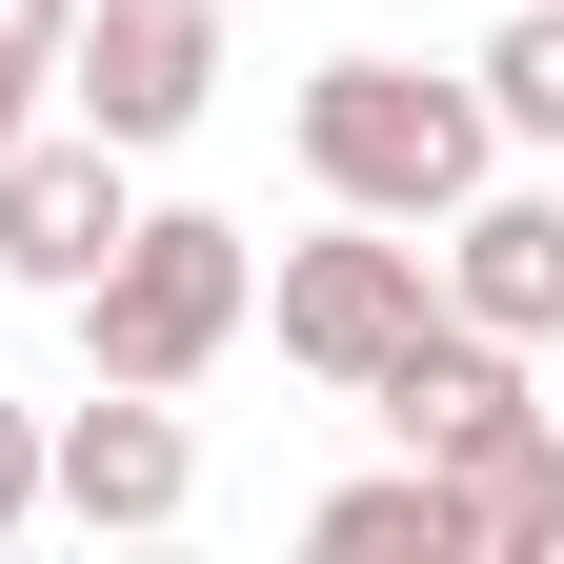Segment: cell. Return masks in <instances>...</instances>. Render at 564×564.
Returning <instances> with one entry per match:
<instances>
[{
  "label": "cell",
  "mask_w": 564,
  "mask_h": 564,
  "mask_svg": "<svg viewBox=\"0 0 564 564\" xmlns=\"http://www.w3.org/2000/svg\"><path fill=\"white\" fill-rule=\"evenodd\" d=\"M303 544H323V564H464V484H444V464H364V484L303 505Z\"/></svg>",
  "instance_id": "cell-9"
},
{
  "label": "cell",
  "mask_w": 564,
  "mask_h": 564,
  "mask_svg": "<svg viewBox=\"0 0 564 564\" xmlns=\"http://www.w3.org/2000/svg\"><path fill=\"white\" fill-rule=\"evenodd\" d=\"M61 21H82V0H0V141L61 121Z\"/></svg>",
  "instance_id": "cell-11"
},
{
  "label": "cell",
  "mask_w": 564,
  "mask_h": 564,
  "mask_svg": "<svg viewBox=\"0 0 564 564\" xmlns=\"http://www.w3.org/2000/svg\"><path fill=\"white\" fill-rule=\"evenodd\" d=\"M423 303H444V282H423V223H364V202H343V242H282V262H262V343H282L303 383H343V403L403 364Z\"/></svg>",
  "instance_id": "cell-3"
},
{
  "label": "cell",
  "mask_w": 564,
  "mask_h": 564,
  "mask_svg": "<svg viewBox=\"0 0 564 564\" xmlns=\"http://www.w3.org/2000/svg\"><path fill=\"white\" fill-rule=\"evenodd\" d=\"M121 223H141V182H121V141H101V121H21V141H0V282L82 303Z\"/></svg>",
  "instance_id": "cell-7"
},
{
  "label": "cell",
  "mask_w": 564,
  "mask_h": 564,
  "mask_svg": "<svg viewBox=\"0 0 564 564\" xmlns=\"http://www.w3.org/2000/svg\"><path fill=\"white\" fill-rule=\"evenodd\" d=\"M41 505H61V524H101V544H162V524L202 505L182 383H101V403H61V423H41Z\"/></svg>",
  "instance_id": "cell-6"
},
{
  "label": "cell",
  "mask_w": 564,
  "mask_h": 564,
  "mask_svg": "<svg viewBox=\"0 0 564 564\" xmlns=\"http://www.w3.org/2000/svg\"><path fill=\"white\" fill-rule=\"evenodd\" d=\"M202 101H223V0H82L61 21V121H101L121 162H162Z\"/></svg>",
  "instance_id": "cell-5"
},
{
  "label": "cell",
  "mask_w": 564,
  "mask_h": 564,
  "mask_svg": "<svg viewBox=\"0 0 564 564\" xmlns=\"http://www.w3.org/2000/svg\"><path fill=\"white\" fill-rule=\"evenodd\" d=\"M242 303H262V242L202 223V202H141V223L101 242V282H82V364L101 383H202L242 343Z\"/></svg>",
  "instance_id": "cell-2"
},
{
  "label": "cell",
  "mask_w": 564,
  "mask_h": 564,
  "mask_svg": "<svg viewBox=\"0 0 564 564\" xmlns=\"http://www.w3.org/2000/svg\"><path fill=\"white\" fill-rule=\"evenodd\" d=\"M505 162V121H484V82H444V61H323L303 82V182L364 202V223H444V202Z\"/></svg>",
  "instance_id": "cell-1"
},
{
  "label": "cell",
  "mask_w": 564,
  "mask_h": 564,
  "mask_svg": "<svg viewBox=\"0 0 564 564\" xmlns=\"http://www.w3.org/2000/svg\"><path fill=\"white\" fill-rule=\"evenodd\" d=\"M21 524H41V403L0 383V544H21Z\"/></svg>",
  "instance_id": "cell-12"
},
{
  "label": "cell",
  "mask_w": 564,
  "mask_h": 564,
  "mask_svg": "<svg viewBox=\"0 0 564 564\" xmlns=\"http://www.w3.org/2000/svg\"><path fill=\"white\" fill-rule=\"evenodd\" d=\"M423 282H444V303H464L484 343H564V202L484 162V182L444 202V223H423Z\"/></svg>",
  "instance_id": "cell-8"
},
{
  "label": "cell",
  "mask_w": 564,
  "mask_h": 564,
  "mask_svg": "<svg viewBox=\"0 0 564 564\" xmlns=\"http://www.w3.org/2000/svg\"><path fill=\"white\" fill-rule=\"evenodd\" d=\"M364 403L403 423V464H444V484H505V464H544V444H564V423L524 403V343H484L464 303H423V323H403V364H383Z\"/></svg>",
  "instance_id": "cell-4"
},
{
  "label": "cell",
  "mask_w": 564,
  "mask_h": 564,
  "mask_svg": "<svg viewBox=\"0 0 564 564\" xmlns=\"http://www.w3.org/2000/svg\"><path fill=\"white\" fill-rule=\"evenodd\" d=\"M464 82H484V121H505L524 162H564V0H505V21H484V61H464Z\"/></svg>",
  "instance_id": "cell-10"
}]
</instances>
